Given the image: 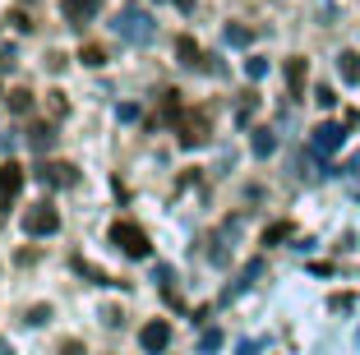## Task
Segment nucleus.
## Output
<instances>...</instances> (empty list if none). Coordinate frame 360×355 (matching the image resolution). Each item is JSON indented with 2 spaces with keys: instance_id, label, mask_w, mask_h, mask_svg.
<instances>
[{
  "instance_id": "obj_1",
  "label": "nucleus",
  "mask_w": 360,
  "mask_h": 355,
  "mask_svg": "<svg viewBox=\"0 0 360 355\" xmlns=\"http://www.w3.org/2000/svg\"><path fill=\"white\" fill-rule=\"evenodd\" d=\"M111 28H116L120 42H134V46H148V42H153V32H158L143 5H125V10L116 14V23H111Z\"/></svg>"
},
{
  "instance_id": "obj_2",
  "label": "nucleus",
  "mask_w": 360,
  "mask_h": 355,
  "mask_svg": "<svg viewBox=\"0 0 360 355\" xmlns=\"http://www.w3.org/2000/svg\"><path fill=\"white\" fill-rule=\"evenodd\" d=\"M111 245H116L125 259H148V254H153L143 226H134V221H116V226H111Z\"/></svg>"
},
{
  "instance_id": "obj_3",
  "label": "nucleus",
  "mask_w": 360,
  "mask_h": 355,
  "mask_svg": "<svg viewBox=\"0 0 360 355\" xmlns=\"http://www.w3.org/2000/svg\"><path fill=\"white\" fill-rule=\"evenodd\" d=\"M23 231H28V235H56V231H60V212L51 208V203H32L28 212H23Z\"/></svg>"
},
{
  "instance_id": "obj_4",
  "label": "nucleus",
  "mask_w": 360,
  "mask_h": 355,
  "mask_svg": "<svg viewBox=\"0 0 360 355\" xmlns=\"http://www.w3.org/2000/svg\"><path fill=\"white\" fill-rule=\"evenodd\" d=\"M176 134H180V148H203L208 143V111H185Z\"/></svg>"
},
{
  "instance_id": "obj_5",
  "label": "nucleus",
  "mask_w": 360,
  "mask_h": 355,
  "mask_svg": "<svg viewBox=\"0 0 360 355\" xmlns=\"http://www.w3.org/2000/svg\"><path fill=\"white\" fill-rule=\"evenodd\" d=\"M342 143H347V125H338V120H323V125H314V134H309V148H314L319 157H333Z\"/></svg>"
},
{
  "instance_id": "obj_6",
  "label": "nucleus",
  "mask_w": 360,
  "mask_h": 355,
  "mask_svg": "<svg viewBox=\"0 0 360 355\" xmlns=\"http://www.w3.org/2000/svg\"><path fill=\"white\" fill-rule=\"evenodd\" d=\"M37 180H42L46 189H75L79 171L70 167V162H42V167H37Z\"/></svg>"
},
{
  "instance_id": "obj_7",
  "label": "nucleus",
  "mask_w": 360,
  "mask_h": 355,
  "mask_svg": "<svg viewBox=\"0 0 360 355\" xmlns=\"http://www.w3.org/2000/svg\"><path fill=\"white\" fill-rule=\"evenodd\" d=\"M139 346H143L148 355L167 351V346H171V323H167V318H153V323H143V333H139Z\"/></svg>"
},
{
  "instance_id": "obj_8",
  "label": "nucleus",
  "mask_w": 360,
  "mask_h": 355,
  "mask_svg": "<svg viewBox=\"0 0 360 355\" xmlns=\"http://www.w3.org/2000/svg\"><path fill=\"white\" fill-rule=\"evenodd\" d=\"M97 10H102V0H60V14H65L70 28H84Z\"/></svg>"
},
{
  "instance_id": "obj_9",
  "label": "nucleus",
  "mask_w": 360,
  "mask_h": 355,
  "mask_svg": "<svg viewBox=\"0 0 360 355\" xmlns=\"http://www.w3.org/2000/svg\"><path fill=\"white\" fill-rule=\"evenodd\" d=\"M305 79H309V60L305 56H291L286 60V93H291V102L305 97Z\"/></svg>"
},
{
  "instance_id": "obj_10",
  "label": "nucleus",
  "mask_w": 360,
  "mask_h": 355,
  "mask_svg": "<svg viewBox=\"0 0 360 355\" xmlns=\"http://www.w3.org/2000/svg\"><path fill=\"white\" fill-rule=\"evenodd\" d=\"M23 180H28V176H23V167H19V162H14V157H10V162L0 167V203H10L14 194H19V189H23Z\"/></svg>"
},
{
  "instance_id": "obj_11",
  "label": "nucleus",
  "mask_w": 360,
  "mask_h": 355,
  "mask_svg": "<svg viewBox=\"0 0 360 355\" xmlns=\"http://www.w3.org/2000/svg\"><path fill=\"white\" fill-rule=\"evenodd\" d=\"M176 56H180L185 70H208V65H203V51L194 46V37H176Z\"/></svg>"
},
{
  "instance_id": "obj_12",
  "label": "nucleus",
  "mask_w": 360,
  "mask_h": 355,
  "mask_svg": "<svg viewBox=\"0 0 360 355\" xmlns=\"http://www.w3.org/2000/svg\"><path fill=\"white\" fill-rule=\"evenodd\" d=\"M180 115H185V106H180V93H176V88H167V93H162L158 120H162V125H180Z\"/></svg>"
},
{
  "instance_id": "obj_13",
  "label": "nucleus",
  "mask_w": 360,
  "mask_h": 355,
  "mask_svg": "<svg viewBox=\"0 0 360 355\" xmlns=\"http://www.w3.org/2000/svg\"><path fill=\"white\" fill-rule=\"evenodd\" d=\"M28 148L46 157V153L56 148V129H51V125H32V129H28Z\"/></svg>"
},
{
  "instance_id": "obj_14",
  "label": "nucleus",
  "mask_w": 360,
  "mask_h": 355,
  "mask_svg": "<svg viewBox=\"0 0 360 355\" xmlns=\"http://www.w3.org/2000/svg\"><path fill=\"white\" fill-rule=\"evenodd\" d=\"M250 148H255V157H273V153H277V134H273L268 125H259L255 138H250Z\"/></svg>"
},
{
  "instance_id": "obj_15",
  "label": "nucleus",
  "mask_w": 360,
  "mask_h": 355,
  "mask_svg": "<svg viewBox=\"0 0 360 355\" xmlns=\"http://www.w3.org/2000/svg\"><path fill=\"white\" fill-rule=\"evenodd\" d=\"M338 74H342V84H360V56L356 51H342L338 56Z\"/></svg>"
},
{
  "instance_id": "obj_16",
  "label": "nucleus",
  "mask_w": 360,
  "mask_h": 355,
  "mask_svg": "<svg viewBox=\"0 0 360 355\" xmlns=\"http://www.w3.org/2000/svg\"><path fill=\"white\" fill-rule=\"evenodd\" d=\"M10 111L14 115H28L32 111V93H28V88H14V93H10Z\"/></svg>"
},
{
  "instance_id": "obj_17",
  "label": "nucleus",
  "mask_w": 360,
  "mask_h": 355,
  "mask_svg": "<svg viewBox=\"0 0 360 355\" xmlns=\"http://www.w3.org/2000/svg\"><path fill=\"white\" fill-rule=\"evenodd\" d=\"M259 111V93H255V88H250V93H240V111H236V120H240V125H245V120H250V115H255Z\"/></svg>"
},
{
  "instance_id": "obj_18",
  "label": "nucleus",
  "mask_w": 360,
  "mask_h": 355,
  "mask_svg": "<svg viewBox=\"0 0 360 355\" xmlns=\"http://www.w3.org/2000/svg\"><path fill=\"white\" fill-rule=\"evenodd\" d=\"M264 74H268V60H264V56H250V60H245V79H250V84H259Z\"/></svg>"
},
{
  "instance_id": "obj_19",
  "label": "nucleus",
  "mask_w": 360,
  "mask_h": 355,
  "mask_svg": "<svg viewBox=\"0 0 360 355\" xmlns=\"http://www.w3.org/2000/svg\"><path fill=\"white\" fill-rule=\"evenodd\" d=\"M291 231H296V226H291V221H273V226L264 231V245H277V240H286Z\"/></svg>"
},
{
  "instance_id": "obj_20",
  "label": "nucleus",
  "mask_w": 360,
  "mask_h": 355,
  "mask_svg": "<svg viewBox=\"0 0 360 355\" xmlns=\"http://www.w3.org/2000/svg\"><path fill=\"white\" fill-rule=\"evenodd\" d=\"M79 60H84L88 70H102V65H106V51H102V46H84V51H79Z\"/></svg>"
},
{
  "instance_id": "obj_21",
  "label": "nucleus",
  "mask_w": 360,
  "mask_h": 355,
  "mask_svg": "<svg viewBox=\"0 0 360 355\" xmlns=\"http://www.w3.org/2000/svg\"><path fill=\"white\" fill-rule=\"evenodd\" d=\"M250 37H255L250 28H240V23H226V42H231V46H250Z\"/></svg>"
},
{
  "instance_id": "obj_22",
  "label": "nucleus",
  "mask_w": 360,
  "mask_h": 355,
  "mask_svg": "<svg viewBox=\"0 0 360 355\" xmlns=\"http://www.w3.org/2000/svg\"><path fill=\"white\" fill-rule=\"evenodd\" d=\"M217 346H222V333H217V328H208V333L199 337V355H212Z\"/></svg>"
},
{
  "instance_id": "obj_23",
  "label": "nucleus",
  "mask_w": 360,
  "mask_h": 355,
  "mask_svg": "<svg viewBox=\"0 0 360 355\" xmlns=\"http://www.w3.org/2000/svg\"><path fill=\"white\" fill-rule=\"evenodd\" d=\"M314 102L323 106V111H328V106H338V93H333L328 84H319V88H314Z\"/></svg>"
},
{
  "instance_id": "obj_24",
  "label": "nucleus",
  "mask_w": 360,
  "mask_h": 355,
  "mask_svg": "<svg viewBox=\"0 0 360 355\" xmlns=\"http://www.w3.org/2000/svg\"><path fill=\"white\" fill-rule=\"evenodd\" d=\"M46 318H51V309H46V304H37V309H28V323H46Z\"/></svg>"
},
{
  "instance_id": "obj_25",
  "label": "nucleus",
  "mask_w": 360,
  "mask_h": 355,
  "mask_svg": "<svg viewBox=\"0 0 360 355\" xmlns=\"http://www.w3.org/2000/svg\"><path fill=\"white\" fill-rule=\"evenodd\" d=\"M60 355H84V346H79V342H65V346H60Z\"/></svg>"
},
{
  "instance_id": "obj_26",
  "label": "nucleus",
  "mask_w": 360,
  "mask_h": 355,
  "mask_svg": "<svg viewBox=\"0 0 360 355\" xmlns=\"http://www.w3.org/2000/svg\"><path fill=\"white\" fill-rule=\"evenodd\" d=\"M171 5H176V10H194V0H171Z\"/></svg>"
},
{
  "instance_id": "obj_27",
  "label": "nucleus",
  "mask_w": 360,
  "mask_h": 355,
  "mask_svg": "<svg viewBox=\"0 0 360 355\" xmlns=\"http://www.w3.org/2000/svg\"><path fill=\"white\" fill-rule=\"evenodd\" d=\"M0 355H14V346H10V342H5V337H0Z\"/></svg>"
}]
</instances>
